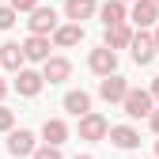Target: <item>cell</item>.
Returning a JSON list of instances; mask_svg holds the SVG:
<instances>
[{"label": "cell", "mask_w": 159, "mask_h": 159, "mask_svg": "<svg viewBox=\"0 0 159 159\" xmlns=\"http://www.w3.org/2000/svg\"><path fill=\"white\" fill-rule=\"evenodd\" d=\"M4 95H8V84H4V80H0V102H4Z\"/></svg>", "instance_id": "obj_27"}, {"label": "cell", "mask_w": 159, "mask_h": 159, "mask_svg": "<svg viewBox=\"0 0 159 159\" xmlns=\"http://www.w3.org/2000/svg\"><path fill=\"white\" fill-rule=\"evenodd\" d=\"M125 91H129V84H125V76H117V72L102 76V84H98V95H102L106 102H121Z\"/></svg>", "instance_id": "obj_7"}, {"label": "cell", "mask_w": 159, "mask_h": 159, "mask_svg": "<svg viewBox=\"0 0 159 159\" xmlns=\"http://www.w3.org/2000/svg\"><path fill=\"white\" fill-rule=\"evenodd\" d=\"M106 117L102 114H95V110H87L84 117H80V140H102L106 136Z\"/></svg>", "instance_id": "obj_3"}, {"label": "cell", "mask_w": 159, "mask_h": 159, "mask_svg": "<svg viewBox=\"0 0 159 159\" xmlns=\"http://www.w3.org/2000/svg\"><path fill=\"white\" fill-rule=\"evenodd\" d=\"M30 159H61V148H53V144H42V148H34Z\"/></svg>", "instance_id": "obj_20"}, {"label": "cell", "mask_w": 159, "mask_h": 159, "mask_svg": "<svg viewBox=\"0 0 159 159\" xmlns=\"http://www.w3.org/2000/svg\"><path fill=\"white\" fill-rule=\"evenodd\" d=\"M98 15H102V23H125V0H106L102 8H98Z\"/></svg>", "instance_id": "obj_19"}, {"label": "cell", "mask_w": 159, "mask_h": 159, "mask_svg": "<svg viewBox=\"0 0 159 159\" xmlns=\"http://www.w3.org/2000/svg\"><path fill=\"white\" fill-rule=\"evenodd\" d=\"M129 19H133L140 30H144V27H155V19H159V4H155V0H136L133 11H129Z\"/></svg>", "instance_id": "obj_8"}, {"label": "cell", "mask_w": 159, "mask_h": 159, "mask_svg": "<svg viewBox=\"0 0 159 159\" xmlns=\"http://www.w3.org/2000/svg\"><path fill=\"white\" fill-rule=\"evenodd\" d=\"M11 8L15 11H30V8H38V0H11Z\"/></svg>", "instance_id": "obj_23"}, {"label": "cell", "mask_w": 159, "mask_h": 159, "mask_svg": "<svg viewBox=\"0 0 159 159\" xmlns=\"http://www.w3.org/2000/svg\"><path fill=\"white\" fill-rule=\"evenodd\" d=\"M65 110L76 114V117H84V114L91 110V95H87V91H68V95H65Z\"/></svg>", "instance_id": "obj_18"}, {"label": "cell", "mask_w": 159, "mask_h": 159, "mask_svg": "<svg viewBox=\"0 0 159 159\" xmlns=\"http://www.w3.org/2000/svg\"><path fill=\"white\" fill-rule=\"evenodd\" d=\"M38 144H34V133L30 129H8V152L19 159V155H30Z\"/></svg>", "instance_id": "obj_5"}, {"label": "cell", "mask_w": 159, "mask_h": 159, "mask_svg": "<svg viewBox=\"0 0 159 159\" xmlns=\"http://www.w3.org/2000/svg\"><path fill=\"white\" fill-rule=\"evenodd\" d=\"M53 42L61 46V49H68V46H76V42H84V27H80V23H65V27H53Z\"/></svg>", "instance_id": "obj_15"}, {"label": "cell", "mask_w": 159, "mask_h": 159, "mask_svg": "<svg viewBox=\"0 0 159 159\" xmlns=\"http://www.w3.org/2000/svg\"><path fill=\"white\" fill-rule=\"evenodd\" d=\"M30 34H53V27H57V11L53 8H30Z\"/></svg>", "instance_id": "obj_10"}, {"label": "cell", "mask_w": 159, "mask_h": 159, "mask_svg": "<svg viewBox=\"0 0 159 159\" xmlns=\"http://www.w3.org/2000/svg\"><path fill=\"white\" fill-rule=\"evenodd\" d=\"M129 49H133V61L136 65H152V57H155V42H152V34H133V42H129Z\"/></svg>", "instance_id": "obj_11"}, {"label": "cell", "mask_w": 159, "mask_h": 159, "mask_svg": "<svg viewBox=\"0 0 159 159\" xmlns=\"http://www.w3.org/2000/svg\"><path fill=\"white\" fill-rule=\"evenodd\" d=\"M42 140L53 144V148H61L68 140V125L61 121V117H46V125H42Z\"/></svg>", "instance_id": "obj_12"}, {"label": "cell", "mask_w": 159, "mask_h": 159, "mask_svg": "<svg viewBox=\"0 0 159 159\" xmlns=\"http://www.w3.org/2000/svg\"><path fill=\"white\" fill-rule=\"evenodd\" d=\"M121 106H125V114H129V117H148V114L155 110V98H152L148 91L129 87V91H125V98H121Z\"/></svg>", "instance_id": "obj_1"}, {"label": "cell", "mask_w": 159, "mask_h": 159, "mask_svg": "<svg viewBox=\"0 0 159 159\" xmlns=\"http://www.w3.org/2000/svg\"><path fill=\"white\" fill-rule=\"evenodd\" d=\"M129 42H133V30H129L125 23H110V27H106V46H110V49H125Z\"/></svg>", "instance_id": "obj_17"}, {"label": "cell", "mask_w": 159, "mask_h": 159, "mask_svg": "<svg viewBox=\"0 0 159 159\" xmlns=\"http://www.w3.org/2000/svg\"><path fill=\"white\" fill-rule=\"evenodd\" d=\"M23 61H27V57H23V46H19V42H4V46H0V68L19 72Z\"/></svg>", "instance_id": "obj_13"}, {"label": "cell", "mask_w": 159, "mask_h": 159, "mask_svg": "<svg viewBox=\"0 0 159 159\" xmlns=\"http://www.w3.org/2000/svg\"><path fill=\"white\" fill-rule=\"evenodd\" d=\"M106 136H110V144L121 148V152H133L136 144H140V133H136L133 125H114V129H106Z\"/></svg>", "instance_id": "obj_9"}, {"label": "cell", "mask_w": 159, "mask_h": 159, "mask_svg": "<svg viewBox=\"0 0 159 159\" xmlns=\"http://www.w3.org/2000/svg\"><path fill=\"white\" fill-rule=\"evenodd\" d=\"M87 65H91V72H95V76H110V72H117V49H110V46L91 49Z\"/></svg>", "instance_id": "obj_2"}, {"label": "cell", "mask_w": 159, "mask_h": 159, "mask_svg": "<svg viewBox=\"0 0 159 159\" xmlns=\"http://www.w3.org/2000/svg\"><path fill=\"white\" fill-rule=\"evenodd\" d=\"M148 95H152V98H155V102H159V76L152 80V91H148Z\"/></svg>", "instance_id": "obj_24"}, {"label": "cell", "mask_w": 159, "mask_h": 159, "mask_svg": "<svg viewBox=\"0 0 159 159\" xmlns=\"http://www.w3.org/2000/svg\"><path fill=\"white\" fill-rule=\"evenodd\" d=\"M15 15H19V11H15L11 4H8V8H0V30H8V27L15 23Z\"/></svg>", "instance_id": "obj_21"}, {"label": "cell", "mask_w": 159, "mask_h": 159, "mask_svg": "<svg viewBox=\"0 0 159 159\" xmlns=\"http://www.w3.org/2000/svg\"><path fill=\"white\" fill-rule=\"evenodd\" d=\"M23 57H27V61H46V57H49V38L46 34H30L23 42Z\"/></svg>", "instance_id": "obj_14"}, {"label": "cell", "mask_w": 159, "mask_h": 159, "mask_svg": "<svg viewBox=\"0 0 159 159\" xmlns=\"http://www.w3.org/2000/svg\"><path fill=\"white\" fill-rule=\"evenodd\" d=\"M155 159H159V140H155Z\"/></svg>", "instance_id": "obj_28"}, {"label": "cell", "mask_w": 159, "mask_h": 159, "mask_svg": "<svg viewBox=\"0 0 159 159\" xmlns=\"http://www.w3.org/2000/svg\"><path fill=\"white\" fill-rule=\"evenodd\" d=\"M98 11L95 0H65V15L72 19V23H84V19H91Z\"/></svg>", "instance_id": "obj_16"}, {"label": "cell", "mask_w": 159, "mask_h": 159, "mask_svg": "<svg viewBox=\"0 0 159 159\" xmlns=\"http://www.w3.org/2000/svg\"><path fill=\"white\" fill-rule=\"evenodd\" d=\"M76 159H91V155H76Z\"/></svg>", "instance_id": "obj_29"}, {"label": "cell", "mask_w": 159, "mask_h": 159, "mask_svg": "<svg viewBox=\"0 0 159 159\" xmlns=\"http://www.w3.org/2000/svg\"><path fill=\"white\" fill-rule=\"evenodd\" d=\"M11 121H15L11 110H8V106H0V133H8V129H11Z\"/></svg>", "instance_id": "obj_22"}, {"label": "cell", "mask_w": 159, "mask_h": 159, "mask_svg": "<svg viewBox=\"0 0 159 159\" xmlns=\"http://www.w3.org/2000/svg\"><path fill=\"white\" fill-rule=\"evenodd\" d=\"M152 42H155V53H159V27L152 30Z\"/></svg>", "instance_id": "obj_26"}, {"label": "cell", "mask_w": 159, "mask_h": 159, "mask_svg": "<svg viewBox=\"0 0 159 159\" xmlns=\"http://www.w3.org/2000/svg\"><path fill=\"white\" fill-rule=\"evenodd\" d=\"M68 76H72L68 57H46V61H42V80H46V84H65Z\"/></svg>", "instance_id": "obj_4"}, {"label": "cell", "mask_w": 159, "mask_h": 159, "mask_svg": "<svg viewBox=\"0 0 159 159\" xmlns=\"http://www.w3.org/2000/svg\"><path fill=\"white\" fill-rule=\"evenodd\" d=\"M148 117H152V129H155V133H159V110H152V114H148Z\"/></svg>", "instance_id": "obj_25"}, {"label": "cell", "mask_w": 159, "mask_h": 159, "mask_svg": "<svg viewBox=\"0 0 159 159\" xmlns=\"http://www.w3.org/2000/svg\"><path fill=\"white\" fill-rule=\"evenodd\" d=\"M155 4H159V0H155Z\"/></svg>", "instance_id": "obj_30"}, {"label": "cell", "mask_w": 159, "mask_h": 159, "mask_svg": "<svg viewBox=\"0 0 159 159\" xmlns=\"http://www.w3.org/2000/svg\"><path fill=\"white\" fill-rule=\"evenodd\" d=\"M42 84H46L42 72H30V68H19L15 72V91L23 95V98H34L38 91H42Z\"/></svg>", "instance_id": "obj_6"}]
</instances>
